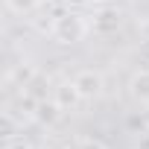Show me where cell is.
<instances>
[{"instance_id": "obj_1", "label": "cell", "mask_w": 149, "mask_h": 149, "mask_svg": "<svg viewBox=\"0 0 149 149\" xmlns=\"http://www.w3.org/2000/svg\"><path fill=\"white\" fill-rule=\"evenodd\" d=\"M91 32V24L85 21V15L73 12V9H64L56 15V24H53V38L58 44H79L85 35Z\"/></svg>"}, {"instance_id": "obj_2", "label": "cell", "mask_w": 149, "mask_h": 149, "mask_svg": "<svg viewBox=\"0 0 149 149\" xmlns=\"http://www.w3.org/2000/svg\"><path fill=\"white\" fill-rule=\"evenodd\" d=\"M91 32L94 35H114L120 26H123V15H120V9H114V6H100L94 15H91Z\"/></svg>"}, {"instance_id": "obj_3", "label": "cell", "mask_w": 149, "mask_h": 149, "mask_svg": "<svg viewBox=\"0 0 149 149\" xmlns=\"http://www.w3.org/2000/svg\"><path fill=\"white\" fill-rule=\"evenodd\" d=\"M73 82H76V88H79L82 100H100V97H102V91H105V76H102L100 70H94V67L79 70L76 76H73Z\"/></svg>"}, {"instance_id": "obj_4", "label": "cell", "mask_w": 149, "mask_h": 149, "mask_svg": "<svg viewBox=\"0 0 149 149\" xmlns=\"http://www.w3.org/2000/svg\"><path fill=\"white\" fill-rule=\"evenodd\" d=\"M6 114H12L21 126L35 123V114H38V100H35L29 91H24L21 97H15V100H12V105L6 108Z\"/></svg>"}, {"instance_id": "obj_5", "label": "cell", "mask_w": 149, "mask_h": 149, "mask_svg": "<svg viewBox=\"0 0 149 149\" xmlns=\"http://www.w3.org/2000/svg\"><path fill=\"white\" fill-rule=\"evenodd\" d=\"M53 100L61 105V111H64V114H67V111H76V108H79V102H85L73 79H64V82H58V85L53 88Z\"/></svg>"}, {"instance_id": "obj_6", "label": "cell", "mask_w": 149, "mask_h": 149, "mask_svg": "<svg viewBox=\"0 0 149 149\" xmlns=\"http://www.w3.org/2000/svg\"><path fill=\"white\" fill-rule=\"evenodd\" d=\"M129 97L134 102H140V105H149V67L132 73V79H129Z\"/></svg>"}, {"instance_id": "obj_7", "label": "cell", "mask_w": 149, "mask_h": 149, "mask_svg": "<svg viewBox=\"0 0 149 149\" xmlns=\"http://www.w3.org/2000/svg\"><path fill=\"white\" fill-rule=\"evenodd\" d=\"M61 105L53 100V97H44V100H38V114H35V123H41V126H56L58 120H61Z\"/></svg>"}, {"instance_id": "obj_8", "label": "cell", "mask_w": 149, "mask_h": 149, "mask_svg": "<svg viewBox=\"0 0 149 149\" xmlns=\"http://www.w3.org/2000/svg\"><path fill=\"white\" fill-rule=\"evenodd\" d=\"M35 76H38V67H35L32 61H21V64H15V67H12V73H9V82H15V85L26 88V85H29Z\"/></svg>"}, {"instance_id": "obj_9", "label": "cell", "mask_w": 149, "mask_h": 149, "mask_svg": "<svg viewBox=\"0 0 149 149\" xmlns=\"http://www.w3.org/2000/svg\"><path fill=\"white\" fill-rule=\"evenodd\" d=\"M6 6L15 15H32L38 6H44V0H6Z\"/></svg>"}, {"instance_id": "obj_10", "label": "cell", "mask_w": 149, "mask_h": 149, "mask_svg": "<svg viewBox=\"0 0 149 149\" xmlns=\"http://www.w3.org/2000/svg\"><path fill=\"white\" fill-rule=\"evenodd\" d=\"M76 149H108V146H105L102 140H97V137H82Z\"/></svg>"}, {"instance_id": "obj_11", "label": "cell", "mask_w": 149, "mask_h": 149, "mask_svg": "<svg viewBox=\"0 0 149 149\" xmlns=\"http://www.w3.org/2000/svg\"><path fill=\"white\" fill-rule=\"evenodd\" d=\"M64 3V9H73V12H79V9H85L91 0H61Z\"/></svg>"}, {"instance_id": "obj_12", "label": "cell", "mask_w": 149, "mask_h": 149, "mask_svg": "<svg viewBox=\"0 0 149 149\" xmlns=\"http://www.w3.org/2000/svg\"><path fill=\"white\" fill-rule=\"evenodd\" d=\"M137 53H140V58L149 64V38H140V50H137Z\"/></svg>"}, {"instance_id": "obj_13", "label": "cell", "mask_w": 149, "mask_h": 149, "mask_svg": "<svg viewBox=\"0 0 149 149\" xmlns=\"http://www.w3.org/2000/svg\"><path fill=\"white\" fill-rule=\"evenodd\" d=\"M6 149H32V146H29L26 140H18V137H15V140H6Z\"/></svg>"}, {"instance_id": "obj_14", "label": "cell", "mask_w": 149, "mask_h": 149, "mask_svg": "<svg viewBox=\"0 0 149 149\" xmlns=\"http://www.w3.org/2000/svg\"><path fill=\"white\" fill-rule=\"evenodd\" d=\"M134 149H149V132L137 137V143H134Z\"/></svg>"}, {"instance_id": "obj_15", "label": "cell", "mask_w": 149, "mask_h": 149, "mask_svg": "<svg viewBox=\"0 0 149 149\" xmlns=\"http://www.w3.org/2000/svg\"><path fill=\"white\" fill-rule=\"evenodd\" d=\"M137 32H140V38H149V21H140L137 24Z\"/></svg>"}, {"instance_id": "obj_16", "label": "cell", "mask_w": 149, "mask_h": 149, "mask_svg": "<svg viewBox=\"0 0 149 149\" xmlns=\"http://www.w3.org/2000/svg\"><path fill=\"white\" fill-rule=\"evenodd\" d=\"M44 149H70V146H64V143H47Z\"/></svg>"}, {"instance_id": "obj_17", "label": "cell", "mask_w": 149, "mask_h": 149, "mask_svg": "<svg viewBox=\"0 0 149 149\" xmlns=\"http://www.w3.org/2000/svg\"><path fill=\"white\" fill-rule=\"evenodd\" d=\"M143 120H146V129H149V105H146V111H143Z\"/></svg>"}, {"instance_id": "obj_18", "label": "cell", "mask_w": 149, "mask_h": 149, "mask_svg": "<svg viewBox=\"0 0 149 149\" xmlns=\"http://www.w3.org/2000/svg\"><path fill=\"white\" fill-rule=\"evenodd\" d=\"M91 3H100V6H108V3H111V0H91Z\"/></svg>"}]
</instances>
